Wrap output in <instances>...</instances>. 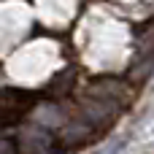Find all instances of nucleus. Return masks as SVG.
<instances>
[{
	"label": "nucleus",
	"instance_id": "obj_1",
	"mask_svg": "<svg viewBox=\"0 0 154 154\" xmlns=\"http://www.w3.org/2000/svg\"><path fill=\"white\" fill-rule=\"evenodd\" d=\"M0 154H16L14 141H5V138H0Z\"/></svg>",
	"mask_w": 154,
	"mask_h": 154
}]
</instances>
